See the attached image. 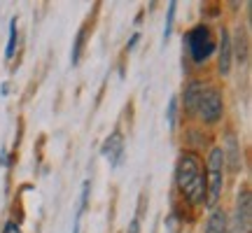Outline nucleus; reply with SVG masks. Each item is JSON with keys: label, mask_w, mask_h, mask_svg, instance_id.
<instances>
[{"label": "nucleus", "mask_w": 252, "mask_h": 233, "mask_svg": "<svg viewBox=\"0 0 252 233\" xmlns=\"http://www.w3.org/2000/svg\"><path fill=\"white\" fill-rule=\"evenodd\" d=\"M100 154H103V156L110 161V166H119V163H122V159H124V135L119 133V131H115V133H112L108 140L103 143Z\"/></svg>", "instance_id": "39448f33"}, {"label": "nucleus", "mask_w": 252, "mask_h": 233, "mask_svg": "<svg viewBox=\"0 0 252 233\" xmlns=\"http://www.w3.org/2000/svg\"><path fill=\"white\" fill-rule=\"evenodd\" d=\"M222 112H224V105H222V93L213 87H203L201 96L196 100V110L194 115H198L206 124H217L222 119Z\"/></svg>", "instance_id": "20e7f679"}, {"label": "nucleus", "mask_w": 252, "mask_h": 233, "mask_svg": "<svg viewBox=\"0 0 252 233\" xmlns=\"http://www.w3.org/2000/svg\"><path fill=\"white\" fill-rule=\"evenodd\" d=\"M222 184H224V154L220 147H215L210 152L208 159V194H206V203L208 207H215L222 194Z\"/></svg>", "instance_id": "f03ea898"}, {"label": "nucleus", "mask_w": 252, "mask_h": 233, "mask_svg": "<svg viewBox=\"0 0 252 233\" xmlns=\"http://www.w3.org/2000/svg\"><path fill=\"white\" fill-rule=\"evenodd\" d=\"M175 7H178V2L171 0L168 2V19H166V28H163V45L168 42V37H171V30H173V17H175Z\"/></svg>", "instance_id": "4468645a"}, {"label": "nucleus", "mask_w": 252, "mask_h": 233, "mask_svg": "<svg viewBox=\"0 0 252 233\" xmlns=\"http://www.w3.org/2000/svg\"><path fill=\"white\" fill-rule=\"evenodd\" d=\"M231 70V40H229V33L222 28V37H220V72L226 75Z\"/></svg>", "instance_id": "0eeeda50"}, {"label": "nucleus", "mask_w": 252, "mask_h": 233, "mask_svg": "<svg viewBox=\"0 0 252 233\" xmlns=\"http://www.w3.org/2000/svg\"><path fill=\"white\" fill-rule=\"evenodd\" d=\"M175 179H178L182 196L191 205H201L206 201V175H203L196 154H182L175 166Z\"/></svg>", "instance_id": "f257e3e1"}, {"label": "nucleus", "mask_w": 252, "mask_h": 233, "mask_svg": "<svg viewBox=\"0 0 252 233\" xmlns=\"http://www.w3.org/2000/svg\"><path fill=\"white\" fill-rule=\"evenodd\" d=\"M138 40H140V35H138V33H135V35H131V40H128V45H126V49H128V52H133L135 45H138Z\"/></svg>", "instance_id": "a211bd4d"}, {"label": "nucleus", "mask_w": 252, "mask_h": 233, "mask_svg": "<svg viewBox=\"0 0 252 233\" xmlns=\"http://www.w3.org/2000/svg\"><path fill=\"white\" fill-rule=\"evenodd\" d=\"M206 233H229V224H226V212L224 210H213V215L206 222Z\"/></svg>", "instance_id": "6e6552de"}, {"label": "nucleus", "mask_w": 252, "mask_h": 233, "mask_svg": "<svg viewBox=\"0 0 252 233\" xmlns=\"http://www.w3.org/2000/svg\"><path fill=\"white\" fill-rule=\"evenodd\" d=\"M222 154H224V163H229V168L231 171H238L241 168V149H238V143H236V138L231 133H229V138H226V152L222 149Z\"/></svg>", "instance_id": "1a4fd4ad"}, {"label": "nucleus", "mask_w": 252, "mask_h": 233, "mask_svg": "<svg viewBox=\"0 0 252 233\" xmlns=\"http://www.w3.org/2000/svg\"><path fill=\"white\" fill-rule=\"evenodd\" d=\"M84 37H87V28H82L80 33H77V37H75V47H72V52H70V63L72 65L80 63L82 49H84Z\"/></svg>", "instance_id": "f8f14e48"}, {"label": "nucleus", "mask_w": 252, "mask_h": 233, "mask_svg": "<svg viewBox=\"0 0 252 233\" xmlns=\"http://www.w3.org/2000/svg\"><path fill=\"white\" fill-rule=\"evenodd\" d=\"M2 233H21V231H19V224L7 222V224H5V229H2Z\"/></svg>", "instance_id": "f3484780"}, {"label": "nucleus", "mask_w": 252, "mask_h": 233, "mask_svg": "<svg viewBox=\"0 0 252 233\" xmlns=\"http://www.w3.org/2000/svg\"><path fill=\"white\" fill-rule=\"evenodd\" d=\"M17 52V21L9 24V40H7V49H5V58H12Z\"/></svg>", "instance_id": "ddd939ff"}, {"label": "nucleus", "mask_w": 252, "mask_h": 233, "mask_svg": "<svg viewBox=\"0 0 252 233\" xmlns=\"http://www.w3.org/2000/svg\"><path fill=\"white\" fill-rule=\"evenodd\" d=\"M189 49V56L194 63H206L210 58V54L215 52V40H213V33L208 26H196L191 28L185 37Z\"/></svg>", "instance_id": "7ed1b4c3"}, {"label": "nucleus", "mask_w": 252, "mask_h": 233, "mask_svg": "<svg viewBox=\"0 0 252 233\" xmlns=\"http://www.w3.org/2000/svg\"><path fill=\"white\" fill-rule=\"evenodd\" d=\"M175 110H178V98H171L168 103V112H166V119H168V124L175 126Z\"/></svg>", "instance_id": "2eb2a0df"}, {"label": "nucleus", "mask_w": 252, "mask_h": 233, "mask_svg": "<svg viewBox=\"0 0 252 233\" xmlns=\"http://www.w3.org/2000/svg\"><path fill=\"white\" fill-rule=\"evenodd\" d=\"M236 222L243 233H250V191L248 187L241 189L238 201H236Z\"/></svg>", "instance_id": "423d86ee"}, {"label": "nucleus", "mask_w": 252, "mask_h": 233, "mask_svg": "<svg viewBox=\"0 0 252 233\" xmlns=\"http://www.w3.org/2000/svg\"><path fill=\"white\" fill-rule=\"evenodd\" d=\"M89 194H91V179H84L82 184V198H80V207H77V215H75V224H72V233H77L80 229V219L87 210V203H89Z\"/></svg>", "instance_id": "9d476101"}, {"label": "nucleus", "mask_w": 252, "mask_h": 233, "mask_svg": "<svg viewBox=\"0 0 252 233\" xmlns=\"http://www.w3.org/2000/svg\"><path fill=\"white\" fill-rule=\"evenodd\" d=\"M126 233H140V219H138V217L131 219V224H128V231Z\"/></svg>", "instance_id": "dca6fc26"}, {"label": "nucleus", "mask_w": 252, "mask_h": 233, "mask_svg": "<svg viewBox=\"0 0 252 233\" xmlns=\"http://www.w3.org/2000/svg\"><path fill=\"white\" fill-rule=\"evenodd\" d=\"M201 91H203V84H201V82H191L187 89H185V108H187L189 112L196 110V100H198V96H201Z\"/></svg>", "instance_id": "9b49d317"}]
</instances>
